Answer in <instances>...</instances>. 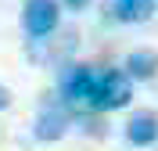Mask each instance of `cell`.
Returning <instances> with one entry per match:
<instances>
[{"mask_svg":"<svg viewBox=\"0 0 158 151\" xmlns=\"http://www.w3.org/2000/svg\"><path fill=\"white\" fill-rule=\"evenodd\" d=\"M129 97H133V90H129L126 72L104 69V72H94V90H90L86 108H94V111H115V108H122Z\"/></svg>","mask_w":158,"mask_h":151,"instance_id":"obj_1","label":"cell"},{"mask_svg":"<svg viewBox=\"0 0 158 151\" xmlns=\"http://www.w3.org/2000/svg\"><path fill=\"white\" fill-rule=\"evenodd\" d=\"M58 0H25L22 7V22H25V32L29 36H47V32L58 29Z\"/></svg>","mask_w":158,"mask_h":151,"instance_id":"obj_2","label":"cell"},{"mask_svg":"<svg viewBox=\"0 0 158 151\" xmlns=\"http://www.w3.org/2000/svg\"><path fill=\"white\" fill-rule=\"evenodd\" d=\"M90 90H94V69L90 65H72L61 76V94H65L69 104H86Z\"/></svg>","mask_w":158,"mask_h":151,"instance_id":"obj_3","label":"cell"},{"mask_svg":"<svg viewBox=\"0 0 158 151\" xmlns=\"http://www.w3.org/2000/svg\"><path fill=\"white\" fill-rule=\"evenodd\" d=\"M65 130H69V115L58 104H43L40 108V119H36V137L40 141H58Z\"/></svg>","mask_w":158,"mask_h":151,"instance_id":"obj_4","label":"cell"},{"mask_svg":"<svg viewBox=\"0 0 158 151\" xmlns=\"http://www.w3.org/2000/svg\"><path fill=\"white\" fill-rule=\"evenodd\" d=\"M126 141H129V144H137V148L155 144V141H158V119L151 115V111L133 115V119L126 122Z\"/></svg>","mask_w":158,"mask_h":151,"instance_id":"obj_5","label":"cell"},{"mask_svg":"<svg viewBox=\"0 0 158 151\" xmlns=\"http://www.w3.org/2000/svg\"><path fill=\"white\" fill-rule=\"evenodd\" d=\"M158 72V54L155 50H133L126 58V79H151Z\"/></svg>","mask_w":158,"mask_h":151,"instance_id":"obj_6","label":"cell"},{"mask_svg":"<svg viewBox=\"0 0 158 151\" xmlns=\"http://www.w3.org/2000/svg\"><path fill=\"white\" fill-rule=\"evenodd\" d=\"M155 7H158V0H118L115 15L122 22H148L155 15Z\"/></svg>","mask_w":158,"mask_h":151,"instance_id":"obj_7","label":"cell"},{"mask_svg":"<svg viewBox=\"0 0 158 151\" xmlns=\"http://www.w3.org/2000/svg\"><path fill=\"white\" fill-rule=\"evenodd\" d=\"M11 104V94H7V86H0V108H7Z\"/></svg>","mask_w":158,"mask_h":151,"instance_id":"obj_8","label":"cell"},{"mask_svg":"<svg viewBox=\"0 0 158 151\" xmlns=\"http://www.w3.org/2000/svg\"><path fill=\"white\" fill-rule=\"evenodd\" d=\"M65 4H69V7H83V4H86V0H65Z\"/></svg>","mask_w":158,"mask_h":151,"instance_id":"obj_9","label":"cell"}]
</instances>
